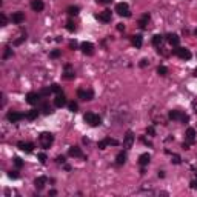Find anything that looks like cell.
Segmentation results:
<instances>
[{
	"label": "cell",
	"mask_w": 197,
	"mask_h": 197,
	"mask_svg": "<svg viewBox=\"0 0 197 197\" xmlns=\"http://www.w3.org/2000/svg\"><path fill=\"white\" fill-rule=\"evenodd\" d=\"M52 142H54L52 132H42L39 136V143L42 145V148H45V150H48L52 145Z\"/></svg>",
	"instance_id": "obj_1"
},
{
	"label": "cell",
	"mask_w": 197,
	"mask_h": 197,
	"mask_svg": "<svg viewBox=\"0 0 197 197\" xmlns=\"http://www.w3.org/2000/svg\"><path fill=\"white\" fill-rule=\"evenodd\" d=\"M83 120H85V123H88L89 126H99L100 123H102V119L99 114H96V113H86L85 116H83Z\"/></svg>",
	"instance_id": "obj_2"
},
{
	"label": "cell",
	"mask_w": 197,
	"mask_h": 197,
	"mask_svg": "<svg viewBox=\"0 0 197 197\" xmlns=\"http://www.w3.org/2000/svg\"><path fill=\"white\" fill-rule=\"evenodd\" d=\"M172 54L177 56V57H180V59H183V60H190V59H191V52H190V49H186V48H179V46H176V49H172Z\"/></svg>",
	"instance_id": "obj_3"
},
{
	"label": "cell",
	"mask_w": 197,
	"mask_h": 197,
	"mask_svg": "<svg viewBox=\"0 0 197 197\" xmlns=\"http://www.w3.org/2000/svg\"><path fill=\"white\" fill-rule=\"evenodd\" d=\"M116 12H117L119 16H123V17H129L131 16V11H129L128 3H117L116 5Z\"/></svg>",
	"instance_id": "obj_4"
},
{
	"label": "cell",
	"mask_w": 197,
	"mask_h": 197,
	"mask_svg": "<svg viewBox=\"0 0 197 197\" xmlns=\"http://www.w3.org/2000/svg\"><path fill=\"white\" fill-rule=\"evenodd\" d=\"M169 119H171V120H180V122H183V123H188V120H190V117H188L186 114H183V113H180V111H176V110L169 111Z\"/></svg>",
	"instance_id": "obj_5"
},
{
	"label": "cell",
	"mask_w": 197,
	"mask_h": 197,
	"mask_svg": "<svg viewBox=\"0 0 197 197\" xmlns=\"http://www.w3.org/2000/svg\"><path fill=\"white\" fill-rule=\"evenodd\" d=\"M134 132L132 131H126V134H125V137H123V148H126V150H129V148H132V143H134Z\"/></svg>",
	"instance_id": "obj_6"
},
{
	"label": "cell",
	"mask_w": 197,
	"mask_h": 197,
	"mask_svg": "<svg viewBox=\"0 0 197 197\" xmlns=\"http://www.w3.org/2000/svg\"><path fill=\"white\" fill-rule=\"evenodd\" d=\"M77 97L82 99V100H92V97H94V92H92V89H79L77 91Z\"/></svg>",
	"instance_id": "obj_7"
},
{
	"label": "cell",
	"mask_w": 197,
	"mask_h": 197,
	"mask_svg": "<svg viewBox=\"0 0 197 197\" xmlns=\"http://www.w3.org/2000/svg\"><path fill=\"white\" fill-rule=\"evenodd\" d=\"M111 11L110 9H105V11H102V12H99L97 16H96V19L99 20V22H103V23H108V22H111Z\"/></svg>",
	"instance_id": "obj_8"
},
{
	"label": "cell",
	"mask_w": 197,
	"mask_h": 197,
	"mask_svg": "<svg viewBox=\"0 0 197 197\" xmlns=\"http://www.w3.org/2000/svg\"><path fill=\"white\" fill-rule=\"evenodd\" d=\"M80 49H82L83 54H86V56H92V52H94V45H92L91 42H82Z\"/></svg>",
	"instance_id": "obj_9"
},
{
	"label": "cell",
	"mask_w": 197,
	"mask_h": 197,
	"mask_svg": "<svg viewBox=\"0 0 197 197\" xmlns=\"http://www.w3.org/2000/svg\"><path fill=\"white\" fill-rule=\"evenodd\" d=\"M40 99H42L40 92H28V94H26V102H28L29 105H37L40 102Z\"/></svg>",
	"instance_id": "obj_10"
},
{
	"label": "cell",
	"mask_w": 197,
	"mask_h": 197,
	"mask_svg": "<svg viewBox=\"0 0 197 197\" xmlns=\"http://www.w3.org/2000/svg\"><path fill=\"white\" fill-rule=\"evenodd\" d=\"M25 117V114H22V113H17V111H11V113H8V116L6 119L9 120V122H12V123H16V122H20L22 119Z\"/></svg>",
	"instance_id": "obj_11"
},
{
	"label": "cell",
	"mask_w": 197,
	"mask_h": 197,
	"mask_svg": "<svg viewBox=\"0 0 197 197\" xmlns=\"http://www.w3.org/2000/svg\"><path fill=\"white\" fill-rule=\"evenodd\" d=\"M110 145H119V142L116 139L106 137V139H103L102 142H99V150H106V146H110Z\"/></svg>",
	"instance_id": "obj_12"
},
{
	"label": "cell",
	"mask_w": 197,
	"mask_h": 197,
	"mask_svg": "<svg viewBox=\"0 0 197 197\" xmlns=\"http://www.w3.org/2000/svg\"><path fill=\"white\" fill-rule=\"evenodd\" d=\"M46 182H48V179H46L45 176H39V177L34 180V186H36L37 190H43L45 185H46Z\"/></svg>",
	"instance_id": "obj_13"
},
{
	"label": "cell",
	"mask_w": 197,
	"mask_h": 197,
	"mask_svg": "<svg viewBox=\"0 0 197 197\" xmlns=\"http://www.w3.org/2000/svg\"><path fill=\"white\" fill-rule=\"evenodd\" d=\"M11 20H12V23H16V25H20L23 20H25V14L23 12H14L12 16H11Z\"/></svg>",
	"instance_id": "obj_14"
},
{
	"label": "cell",
	"mask_w": 197,
	"mask_h": 197,
	"mask_svg": "<svg viewBox=\"0 0 197 197\" xmlns=\"http://www.w3.org/2000/svg\"><path fill=\"white\" fill-rule=\"evenodd\" d=\"M54 105H56L57 108H63V106L66 105V97H65L63 94H57V97L54 99Z\"/></svg>",
	"instance_id": "obj_15"
},
{
	"label": "cell",
	"mask_w": 197,
	"mask_h": 197,
	"mask_svg": "<svg viewBox=\"0 0 197 197\" xmlns=\"http://www.w3.org/2000/svg\"><path fill=\"white\" fill-rule=\"evenodd\" d=\"M17 146H19L22 151H25V153H33V148H34V145L29 143V142H19Z\"/></svg>",
	"instance_id": "obj_16"
},
{
	"label": "cell",
	"mask_w": 197,
	"mask_h": 197,
	"mask_svg": "<svg viewBox=\"0 0 197 197\" xmlns=\"http://www.w3.org/2000/svg\"><path fill=\"white\" fill-rule=\"evenodd\" d=\"M63 77L66 80H71L76 77V74H74V69L71 68V65H65V73H63Z\"/></svg>",
	"instance_id": "obj_17"
},
{
	"label": "cell",
	"mask_w": 197,
	"mask_h": 197,
	"mask_svg": "<svg viewBox=\"0 0 197 197\" xmlns=\"http://www.w3.org/2000/svg\"><path fill=\"white\" fill-rule=\"evenodd\" d=\"M166 40H168V43H169L171 46H177L179 42H180V37H179L177 34H168V36H166Z\"/></svg>",
	"instance_id": "obj_18"
},
{
	"label": "cell",
	"mask_w": 197,
	"mask_h": 197,
	"mask_svg": "<svg viewBox=\"0 0 197 197\" xmlns=\"http://www.w3.org/2000/svg\"><path fill=\"white\" fill-rule=\"evenodd\" d=\"M150 162H151V156H150L148 153L140 154V157H139V163H140V166H146Z\"/></svg>",
	"instance_id": "obj_19"
},
{
	"label": "cell",
	"mask_w": 197,
	"mask_h": 197,
	"mask_svg": "<svg viewBox=\"0 0 197 197\" xmlns=\"http://www.w3.org/2000/svg\"><path fill=\"white\" fill-rule=\"evenodd\" d=\"M31 8H33V11L40 12V11L45 8V5H43V2H42V0H33V2H31Z\"/></svg>",
	"instance_id": "obj_20"
},
{
	"label": "cell",
	"mask_w": 197,
	"mask_h": 197,
	"mask_svg": "<svg viewBox=\"0 0 197 197\" xmlns=\"http://www.w3.org/2000/svg\"><path fill=\"white\" fill-rule=\"evenodd\" d=\"M150 19H151V16L146 12V14H143L142 17H140V20H139V26L142 28V29H145L146 28V25H148V22H150Z\"/></svg>",
	"instance_id": "obj_21"
},
{
	"label": "cell",
	"mask_w": 197,
	"mask_h": 197,
	"mask_svg": "<svg viewBox=\"0 0 197 197\" xmlns=\"http://www.w3.org/2000/svg\"><path fill=\"white\" fill-rule=\"evenodd\" d=\"M186 140H188V143H194V140H196V129L194 128L186 129Z\"/></svg>",
	"instance_id": "obj_22"
},
{
	"label": "cell",
	"mask_w": 197,
	"mask_h": 197,
	"mask_svg": "<svg viewBox=\"0 0 197 197\" xmlns=\"http://www.w3.org/2000/svg\"><path fill=\"white\" fill-rule=\"evenodd\" d=\"M68 154H69L71 157H83V154H82L80 148H77V146H71V148H69V151H68Z\"/></svg>",
	"instance_id": "obj_23"
},
{
	"label": "cell",
	"mask_w": 197,
	"mask_h": 197,
	"mask_svg": "<svg viewBox=\"0 0 197 197\" xmlns=\"http://www.w3.org/2000/svg\"><path fill=\"white\" fill-rule=\"evenodd\" d=\"M40 111L43 113V114H52V108H51V105L48 103V102H43L42 103V106H40Z\"/></svg>",
	"instance_id": "obj_24"
},
{
	"label": "cell",
	"mask_w": 197,
	"mask_h": 197,
	"mask_svg": "<svg viewBox=\"0 0 197 197\" xmlns=\"http://www.w3.org/2000/svg\"><path fill=\"white\" fill-rule=\"evenodd\" d=\"M142 43H143V37H142V34H136V36H132V45H134L136 48H140V46H142Z\"/></svg>",
	"instance_id": "obj_25"
},
{
	"label": "cell",
	"mask_w": 197,
	"mask_h": 197,
	"mask_svg": "<svg viewBox=\"0 0 197 197\" xmlns=\"http://www.w3.org/2000/svg\"><path fill=\"white\" fill-rule=\"evenodd\" d=\"M79 12H80V8L79 6H74V5L68 6V9H66V14L68 16H77Z\"/></svg>",
	"instance_id": "obj_26"
},
{
	"label": "cell",
	"mask_w": 197,
	"mask_h": 197,
	"mask_svg": "<svg viewBox=\"0 0 197 197\" xmlns=\"http://www.w3.org/2000/svg\"><path fill=\"white\" fill-rule=\"evenodd\" d=\"M125 162H126V154L122 151V153H119L117 156H116V163L117 165H123Z\"/></svg>",
	"instance_id": "obj_27"
},
{
	"label": "cell",
	"mask_w": 197,
	"mask_h": 197,
	"mask_svg": "<svg viewBox=\"0 0 197 197\" xmlns=\"http://www.w3.org/2000/svg\"><path fill=\"white\" fill-rule=\"evenodd\" d=\"M37 116H39V111L37 110H31V111H28L25 114V117L28 119V120H34V119H37Z\"/></svg>",
	"instance_id": "obj_28"
},
{
	"label": "cell",
	"mask_w": 197,
	"mask_h": 197,
	"mask_svg": "<svg viewBox=\"0 0 197 197\" xmlns=\"http://www.w3.org/2000/svg\"><path fill=\"white\" fill-rule=\"evenodd\" d=\"M162 42H163V36H160V34H156V36L153 37V45L157 46V48L162 45Z\"/></svg>",
	"instance_id": "obj_29"
},
{
	"label": "cell",
	"mask_w": 197,
	"mask_h": 197,
	"mask_svg": "<svg viewBox=\"0 0 197 197\" xmlns=\"http://www.w3.org/2000/svg\"><path fill=\"white\" fill-rule=\"evenodd\" d=\"M66 29H68L69 33H74V31H76V25H74L73 20H68V22H66Z\"/></svg>",
	"instance_id": "obj_30"
},
{
	"label": "cell",
	"mask_w": 197,
	"mask_h": 197,
	"mask_svg": "<svg viewBox=\"0 0 197 197\" xmlns=\"http://www.w3.org/2000/svg\"><path fill=\"white\" fill-rule=\"evenodd\" d=\"M51 91L56 92V94H62V88H60V85H57V83H52V85H51Z\"/></svg>",
	"instance_id": "obj_31"
},
{
	"label": "cell",
	"mask_w": 197,
	"mask_h": 197,
	"mask_svg": "<svg viewBox=\"0 0 197 197\" xmlns=\"http://www.w3.org/2000/svg\"><path fill=\"white\" fill-rule=\"evenodd\" d=\"M68 108H69V111H71V113H77L79 105H77L76 102H69V103H68Z\"/></svg>",
	"instance_id": "obj_32"
},
{
	"label": "cell",
	"mask_w": 197,
	"mask_h": 197,
	"mask_svg": "<svg viewBox=\"0 0 197 197\" xmlns=\"http://www.w3.org/2000/svg\"><path fill=\"white\" fill-rule=\"evenodd\" d=\"M157 74H159V76H166V74H168V69H166L165 66H159V68H157Z\"/></svg>",
	"instance_id": "obj_33"
},
{
	"label": "cell",
	"mask_w": 197,
	"mask_h": 197,
	"mask_svg": "<svg viewBox=\"0 0 197 197\" xmlns=\"http://www.w3.org/2000/svg\"><path fill=\"white\" fill-rule=\"evenodd\" d=\"M14 165H16L17 168H22V166H23V160L20 157H14Z\"/></svg>",
	"instance_id": "obj_34"
},
{
	"label": "cell",
	"mask_w": 197,
	"mask_h": 197,
	"mask_svg": "<svg viewBox=\"0 0 197 197\" xmlns=\"http://www.w3.org/2000/svg\"><path fill=\"white\" fill-rule=\"evenodd\" d=\"M171 162H172L174 165H180V162H182V160H180V157H179L177 154H172V157H171Z\"/></svg>",
	"instance_id": "obj_35"
},
{
	"label": "cell",
	"mask_w": 197,
	"mask_h": 197,
	"mask_svg": "<svg viewBox=\"0 0 197 197\" xmlns=\"http://www.w3.org/2000/svg\"><path fill=\"white\" fill-rule=\"evenodd\" d=\"M37 157H39V160H40V163H42V165H45V163H46V154H45V153H40L39 156H37Z\"/></svg>",
	"instance_id": "obj_36"
},
{
	"label": "cell",
	"mask_w": 197,
	"mask_h": 197,
	"mask_svg": "<svg viewBox=\"0 0 197 197\" xmlns=\"http://www.w3.org/2000/svg\"><path fill=\"white\" fill-rule=\"evenodd\" d=\"M49 56H51L52 59H57V57L60 56V51H59V49H54V51H51V54H49Z\"/></svg>",
	"instance_id": "obj_37"
},
{
	"label": "cell",
	"mask_w": 197,
	"mask_h": 197,
	"mask_svg": "<svg viewBox=\"0 0 197 197\" xmlns=\"http://www.w3.org/2000/svg\"><path fill=\"white\" fill-rule=\"evenodd\" d=\"M0 23H2V26L6 25V16L5 14H0Z\"/></svg>",
	"instance_id": "obj_38"
},
{
	"label": "cell",
	"mask_w": 197,
	"mask_h": 197,
	"mask_svg": "<svg viewBox=\"0 0 197 197\" xmlns=\"http://www.w3.org/2000/svg\"><path fill=\"white\" fill-rule=\"evenodd\" d=\"M146 132H148L150 136H154V134H156V131H154V126H148V128H146Z\"/></svg>",
	"instance_id": "obj_39"
},
{
	"label": "cell",
	"mask_w": 197,
	"mask_h": 197,
	"mask_svg": "<svg viewBox=\"0 0 197 197\" xmlns=\"http://www.w3.org/2000/svg\"><path fill=\"white\" fill-rule=\"evenodd\" d=\"M52 91H51V88H48V89H43V91H40V96H48V94H51Z\"/></svg>",
	"instance_id": "obj_40"
},
{
	"label": "cell",
	"mask_w": 197,
	"mask_h": 197,
	"mask_svg": "<svg viewBox=\"0 0 197 197\" xmlns=\"http://www.w3.org/2000/svg\"><path fill=\"white\" fill-rule=\"evenodd\" d=\"M8 176H9V179H17V177H19V174H17V171H11V172H9Z\"/></svg>",
	"instance_id": "obj_41"
},
{
	"label": "cell",
	"mask_w": 197,
	"mask_h": 197,
	"mask_svg": "<svg viewBox=\"0 0 197 197\" xmlns=\"http://www.w3.org/2000/svg\"><path fill=\"white\" fill-rule=\"evenodd\" d=\"M69 48H71V49H76V48H77V42H76V40H71V42H69Z\"/></svg>",
	"instance_id": "obj_42"
},
{
	"label": "cell",
	"mask_w": 197,
	"mask_h": 197,
	"mask_svg": "<svg viewBox=\"0 0 197 197\" xmlns=\"http://www.w3.org/2000/svg\"><path fill=\"white\" fill-rule=\"evenodd\" d=\"M5 49H6V51H5V56H3V57H5V59H8V57L11 56V48H5Z\"/></svg>",
	"instance_id": "obj_43"
},
{
	"label": "cell",
	"mask_w": 197,
	"mask_h": 197,
	"mask_svg": "<svg viewBox=\"0 0 197 197\" xmlns=\"http://www.w3.org/2000/svg\"><path fill=\"white\" fill-rule=\"evenodd\" d=\"M146 65H148V60H146V59H142V60H140V66H142V68H145Z\"/></svg>",
	"instance_id": "obj_44"
},
{
	"label": "cell",
	"mask_w": 197,
	"mask_h": 197,
	"mask_svg": "<svg viewBox=\"0 0 197 197\" xmlns=\"http://www.w3.org/2000/svg\"><path fill=\"white\" fill-rule=\"evenodd\" d=\"M56 160H57V163H65V157L63 156H59Z\"/></svg>",
	"instance_id": "obj_45"
},
{
	"label": "cell",
	"mask_w": 197,
	"mask_h": 197,
	"mask_svg": "<svg viewBox=\"0 0 197 197\" xmlns=\"http://www.w3.org/2000/svg\"><path fill=\"white\" fill-rule=\"evenodd\" d=\"M117 29H119V31H125V25H123V23H119Z\"/></svg>",
	"instance_id": "obj_46"
},
{
	"label": "cell",
	"mask_w": 197,
	"mask_h": 197,
	"mask_svg": "<svg viewBox=\"0 0 197 197\" xmlns=\"http://www.w3.org/2000/svg\"><path fill=\"white\" fill-rule=\"evenodd\" d=\"M182 148H183V150H190V143H188V142H186V143H183V145H182Z\"/></svg>",
	"instance_id": "obj_47"
},
{
	"label": "cell",
	"mask_w": 197,
	"mask_h": 197,
	"mask_svg": "<svg viewBox=\"0 0 197 197\" xmlns=\"http://www.w3.org/2000/svg\"><path fill=\"white\" fill-rule=\"evenodd\" d=\"M96 2H97V3H103V5H105V3H110L111 0H96Z\"/></svg>",
	"instance_id": "obj_48"
},
{
	"label": "cell",
	"mask_w": 197,
	"mask_h": 197,
	"mask_svg": "<svg viewBox=\"0 0 197 197\" xmlns=\"http://www.w3.org/2000/svg\"><path fill=\"white\" fill-rule=\"evenodd\" d=\"M191 188H197V180H193V182H191Z\"/></svg>",
	"instance_id": "obj_49"
},
{
	"label": "cell",
	"mask_w": 197,
	"mask_h": 197,
	"mask_svg": "<svg viewBox=\"0 0 197 197\" xmlns=\"http://www.w3.org/2000/svg\"><path fill=\"white\" fill-rule=\"evenodd\" d=\"M159 177H160V179H163V177H165V172H163V171H159V174H157Z\"/></svg>",
	"instance_id": "obj_50"
},
{
	"label": "cell",
	"mask_w": 197,
	"mask_h": 197,
	"mask_svg": "<svg viewBox=\"0 0 197 197\" xmlns=\"http://www.w3.org/2000/svg\"><path fill=\"white\" fill-rule=\"evenodd\" d=\"M194 76H197V68H196V71H194Z\"/></svg>",
	"instance_id": "obj_51"
},
{
	"label": "cell",
	"mask_w": 197,
	"mask_h": 197,
	"mask_svg": "<svg viewBox=\"0 0 197 197\" xmlns=\"http://www.w3.org/2000/svg\"><path fill=\"white\" fill-rule=\"evenodd\" d=\"M196 36H197V29H196Z\"/></svg>",
	"instance_id": "obj_52"
},
{
	"label": "cell",
	"mask_w": 197,
	"mask_h": 197,
	"mask_svg": "<svg viewBox=\"0 0 197 197\" xmlns=\"http://www.w3.org/2000/svg\"><path fill=\"white\" fill-rule=\"evenodd\" d=\"M196 113H197V111H196Z\"/></svg>",
	"instance_id": "obj_53"
}]
</instances>
